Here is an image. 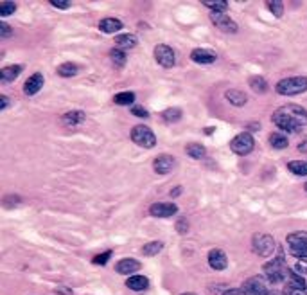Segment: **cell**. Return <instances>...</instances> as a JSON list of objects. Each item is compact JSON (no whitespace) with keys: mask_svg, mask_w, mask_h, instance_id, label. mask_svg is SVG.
I'll return each instance as SVG.
<instances>
[{"mask_svg":"<svg viewBox=\"0 0 307 295\" xmlns=\"http://www.w3.org/2000/svg\"><path fill=\"white\" fill-rule=\"evenodd\" d=\"M273 122L288 133H298L307 126V110L298 104H286L273 112Z\"/></svg>","mask_w":307,"mask_h":295,"instance_id":"obj_1","label":"cell"},{"mask_svg":"<svg viewBox=\"0 0 307 295\" xmlns=\"http://www.w3.org/2000/svg\"><path fill=\"white\" fill-rule=\"evenodd\" d=\"M280 96H298L307 90V78L305 76H293V78L280 79L275 87Z\"/></svg>","mask_w":307,"mask_h":295,"instance_id":"obj_2","label":"cell"},{"mask_svg":"<svg viewBox=\"0 0 307 295\" xmlns=\"http://www.w3.org/2000/svg\"><path fill=\"white\" fill-rule=\"evenodd\" d=\"M131 140L137 146L144 148V150H151L157 146V137H155L153 130L146 124H137L131 130Z\"/></svg>","mask_w":307,"mask_h":295,"instance_id":"obj_3","label":"cell"},{"mask_svg":"<svg viewBox=\"0 0 307 295\" xmlns=\"http://www.w3.org/2000/svg\"><path fill=\"white\" fill-rule=\"evenodd\" d=\"M288 245H289V254L295 258L302 259L307 258V230H296L288 236Z\"/></svg>","mask_w":307,"mask_h":295,"instance_id":"obj_4","label":"cell"},{"mask_svg":"<svg viewBox=\"0 0 307 295\" xmlns=\"http://www.w3.org/2000/svg\"><path fill=\"white\" fill-rule=\"evenodd\" d=\"M253 148H255V140H253V137L250 135L248 132L235 135L230 142V150L235 155H241V157L250 155V153L253 152Z\"/></svg>","mask_w":307,"mask_h":295,"instance_id":"obj_5","label":"cell"},{"mask_svg":"<svg viewBox=\"0 0 307 295\" xmlns=\"http://www.w3.org/2000/svg\"><path fill=\"white\" fill-rule=\"evenodd\" d=\"M252 245H253V252L257 256H260V258H268V256H271L277 250V243H275V240L270 234H255Z\"/></svg>","mask_w":307,"mask_h":295,"instance_id":"obj_6","label":"cell"},{"mask_svg":"<svg viewBox=\"0 0 307 295\" xmlns=\"http://www.w3.org/2000/svg\"><path fill=\"white\" fill-rule=\"evenodd\" d=\"M153 54H155V59H157V63L160 67H164V69H171V67H174V63H176L174 51H172L167 44H158L157 47H155Z\"/></svg>","mask_w":307,"mask_h":295,"instance_id":"obj_7","label":"cell"},{"mask_svg":"<svg viewBox=\"0 0 307 295\" xmlns=\"http://www.w3.org/2000/svg\"><path fill=\"white\" fill-rule=\"evenodd\" d=\"M286 270L288 268H284V258L282 256H278L277 259L264 265V273H266V277L271 283H280L286 277Z\"/></svg>","mask_w":307,"mask_h":295,"instance_id":"obj_8","label":"cell"},{"mask_svg":"<svg viewBox=\"0 0 307 295\" xmlns=\"http://www.w3.org/2000/svg\"><path fill=\"white\" fill-rule=\"evenodd\" d=\"M210 20H212V24L221 31V33H228V34L237 33V24H235L228 15H225V13H212V15H210Z\"/></svg>","mask_w":307,"mask_h":295,"instance_id":"obj_9","label":"cell"},{"mask_svg":"<svg viewBox=\"0 0 307 295\" xmlns=\"http://www.w3.org/2000/svg\"><path fill=\"white\" fill-rule=\"evenodd\" d=\"M243 291H245V295H270L268 293L266 283L259 276H253L250 279H246L245 284H243Z\"/></svg>","mask_w":307,"mask_h":295,"instance_id":"obj_10","label":"cell"},{"mask_svg":"<svg viewBox=\"0 0 307 295\" xmlns=\"http://www.w3.org/2000/svg\"><path fill=\"white\" fill-rule=\"evenodd\" d=\"M178 213V207L169 202H158L149 207V214L155 218H171Z\"/></svg>","mask_w":307,"mask_h":295,"instance_id":"obj_11","label":"cell"},{"mask_svg":"<svg viewBox=\"0 0 307 295\" xmlns=\"http://www.w3.org/2000/svg\"><path fill=\"white\" fill-rule=\"evenodd\" d=\"M43 83H45V78L41 72H34L33 76H29V79H27L26 85H24L26 96H36V94L43 89Z\"/></svg>","mask_w":307,"mask_h":295,"instance_id":"obj_12","label":"cell"},{"mask_svg":"<svg viewBox=\"0 0 307 295\" xmlns=\"http://www.w3.org/2000/svg\"><path fill=\"white\" fill-rule=\"evenodd\" d=\"M174 157L171 155H158L157 159L153 160V170L157 171L158 175H167L172 171L174 167Z\"/></svg>","mask_w":307,"mask_h":295,"instance_id":"obj_13","label":"cell"},{"mask_svg":"<svg viewBox=\"0 0 307 295\" xmlns=\"http://www.w3.org/2000/svg\"><path fill=\"white\" fill-rule=\"evenodd\" d=\"M209 265L214 270H225L228 266V259L221 248H212L209 252Z\"/></svg>","mask_w":307,"mask_h":295,"instance_id":"obj_14","label":"cell"},{"mask_svg":"<svg viewBox=\"0 0 307 295\" xmlns=\"http://www.w3.org/2000/svg\"><path fill=\"white\" fill-rule=\"evenodd\" d=\"M190 59L194 63H200V65H210V63L216 61V54L209 49H194L190 52Z\"/></svg>","mask_w":307,"mask_h":295,"instance_id":"obj_15","label":"cell"},{"mask_svg":"<svg viewBox=\"0 0 307 295\" xmlns=\"http://www.w3.org/2000/svg\"><path fill=\"white\" fill-rule=\"evenodd\" d=\"M84 119H86V114L81 110H72V112H67L65 115L61 117V122L63 126H67V128H76V126L83 124Z\"/></svg>","mask_w":307,"mask_h":295,"instance_id":"obj_16","label":"cell"},{"mask_svg":"<svg viewBox=\"0 0 307 295\" xmlns=\"http://www.w3.org/2000/svg\"><path fill=\"white\" fill-rule=\"evenodd\" d=\"M139 268H140V263L133 258H124L115 265L117 273H122V276H131V273H135Z\"/></svg>","mask_w":307,"mask_h":295,"instance_id":"obj_17","label":"cell"},{"mask_svg":"<svg viewBox=\"0 0 307 295\" xmlns=\"http://www.w3.org/2000/svg\"><path fill=\"white\" fill-rule=\"evenodd\" d=\"M126 286H128L129 290L140 293V291L147 290V286H149V279H147L146 276H129L128 279H126Z\"/></svg>","mask_w":307,"mask_h":295,"instance_id":"obj_18","label":"cell"},{"mask_svg":"<svg viewBox=\"0 0 307 295\" xmlns=\"http://www.w3.org/2000/svg\"><path fill=\"white\" fill-rule=\"evenodd\" d=\"M99 29L106 34L119 33V31L122 29V22L119 18H114V16H108V18H102L101 22H99Z\"/></svg>","mask_w":307,"mask_h":295,"instance_id":"obj_19","label":"cell"},{"mask_svg":"<svg viewBox=\"0 0 307 295\" xmlns=\"http://www.w3.org/2000/svg\"><path fill=\"white\" fill-rule=\"evenodd\" d=\"M286 284H289V286L295 288V290H302V291L307 288V283L303 281V277L291 268L286 270Z\"/></svg>","mask_w":307,"mask_h":295,"instance_id":"obj_20","label":"cell"},{"mask_svg":"<svg viewBox=\"0 0 307 295\" xmlns=\"http://www.w3.org/2000/svg\"><path fill=\"white\" fill-rule=\"evenodd\" d=\"M225 97H227V101H230V104H234V107H237V108L245 107V104L248 103V96H246V92H243V90H239V89L227 90Z\"/></svg>","mask_w":307,"mask_h":295,"instance_id":"obj_21","label":"cell"},{"mask_svg":"<svg viewBox=\"0 0 307 295\" xmlns=\"http://www.w3.org/2000/svg\"><path fill=\"white\" fill-rule=\"evenodd\" d=\"M20 72H22V65H9V67H4V69L0 70V81H2V83H11V81H15V79L20 76Z\"/></svg>","mask_w":307,"mask_h":295,"instance_id":"obj_22","label":"cell"},{"mask_svg":"<svg viewBox=\"0 0 307 295\" xmlns=\"http://www.w3.org/2000/svg\"><path fill=\"white\" fill-rule=\"evenodd\" d=\"M115 44L119 45V49L121 51H124V49H133L137 47V36L135 34H119L117 38H115Z\"/></svg>","mask_w":307,"mask_h":295,"instance_id":"obj_23","label":"cell"},{"mask_svg":"<svg viewBox=\"0 0 307 295\" xmlns=\"http://www.w3.org/2000/svg\"><path fill=\"white\" fill-rule=\"evenodd\" d=\"M77 72H79V67L72 61L61 63V65L58 67V74L61 76V78H74Z\"/></svg>","mask_w":307,"mask_h":295,"instance_id":"obj_24","label":"cell"},{"mask_svg":"<svg viewBox=\"0 0 307 295\" xmlns=\"http://www.w3.org/2000/svg\"><path fill=\"white\" fill-rule=\"evenodd\" d=\"M201 4L212 9V13H225L228 8V0H201Z\"/></svg>","mask_w":307,"mask_h":295,"instance_id":"obj_25","label":"cell"},{"mask_svg":"<svg viewBox=\"0 0 307 295\" xmlns=\"http://www.w3.org/2000/svg\"><path fill=\"white\" fill-rule=\"evenodd\" d=\"M270 144L275 148V150H284V148H288V144H289L288 135H284V133H280V132H273L270 135Z\"/></svg>","mask_w":307,"mask_h":295,"instance_id":"obj_26","label":"cell"},{"mask_svg":"<svg viewBox=\"0 0 307 295\" xmlns=\"http://www.w3.org/2000/svg\"><path fill=\"white\" fill-rule=\"evenodd\" d=\"M288 170L296 177H307V162L305 160H291L288 162Z\"/></svg>","mask_w":307,"mask_h":295,"instance_id":"obj_27","label":"cell"},{"mask_svg":"<svg viewBox=\"0 0 307 295\" xmlns=\"http://www.w3.org/2000/svg\"><path fill=\"white\" fill-rule=\"evenodd\" d=\"M185 153L189 157H192V159H203V157L207 155L205 148L201 146V144H196V142L187 144V146H185Z\"/></svg>","mask_w":307,"mask_h":295,"instance_id":"obj_28","label":"cell"},{"mask_svg":"<svg viewBox=\"0 0 307 295\" xmlns=\"http://www.w3.org/2000/svg\"><path fill=\"white\" fill-rule=\"evenodd\" d=\"M248 83H250V89L255 90L257 94H264L268 90V83L262 76H252Z\"/></svg>","mask_w":307,"mask_h":295,"instance_id":"obj_29","label":"cell"},{"mask_svg":"<svg viewBox=\"0 0 307 295\" xmlns=\"http://www.w3.org/2000/svg\"><path fill=\"white\" fill-rule=\"evenodd\" d=\"M114 103L119 107H129V104L135 103V94L133 92H121L114 97Z\"/></svg>","mask_w":307,"mask_h":295,"instance_id":"obj_30","label":"cell"},{"mask_svg":"<svg viewBox=\"0 0 307 295\" xmlns=\"http://www.w3.org/2000/svg\"><path fill=\"white\" fill-rule=\"evenodd\" d=\"M162 248H164V243H162V241H149V243H146L142 247V254L151 258V256H157Z\"/></svg>","mask_w":307,"mask_h":295,"instance_id":"obj_31","label":"cell"},{"mask_svg":"<svg viewBox=\"0 0 307 295\" xmlns=\"http://www.w3.org/2000/svg\"><path fill=\"white\" fill-rule=\"evenodd\" d=\"M162 119L165 122H178L182 119V110L180 108H167L165 112H162Z\"/></svg>","mask_w":307,"mask_h":295,"instance_id":"obj_32","label":"cell"},{"mask_svg":"<svg viewBox=\"0 0 307 295\" xmlns=\"http://www.w3.org/2000/svg\"><path fill=\"white\" fill-rule=\"evenodd\" d=\"M110 58H112V61H114V65L117 67V69H121V67L126 65V54H124V51H121V49H112Z\"/></svg>","mask_w":307,"mask_h":295,"instance_id":"obj_33","label":"cell"},{"mask_svg":"<svg viewBox=\"0 0 307 295\" xmlns=\"http://www.w3.org/2000/svg\"><path fill=\"white\" fill-rule=\"evenodd\" d=\"M268 8H270V11L273 13L277 18H282V13H284V2H280V0H270V2H268Z\"/></svg>","mask_w":307,"mask_h":295,"instance_id":"obj_34","label":"cell"},{"mask_svg":"<svg viewBox=\"0 0 307 295\" xmlns=\"http://www.w3.org/2000/svg\"><path fill=\"white\" fill-rule=\"evenodd\" d=\"M15 11H16V4H15V2H2V4H0V16H2V18H6V16L13 15Z\"/></svg>","mask_w":307,"mask_h":295,"instance_id":"obj_35","label":"cell"},{"mask_svg":"<svg viewBox=\"0 0 307 295\" xmlns=\"http://www.w3.org/2000/svg\"><path fill=\"white\" fill-rule=\"evenodd\" d=\"M112 258V250H106V252H102V254H99V256H95L94 259H92V263L94 265H101V266H104L108 263V259Z\"/></svg>","mask_w":307,"mask_h":295,"instance_id":"obj_36","label":"cell"},{"mask_svg":"<svg viewBox=\"0 0 307 295\" xmlns=\"http://www.w3.org/2000/svg\"><path fill=\"white\" fill-rule=\"evenodd\" d=\"M295 272L300 273V276H307V258H302V259H298V261H296Z\"/></svg>","mask_w":307,"mask_h":295,"instance_id":"obj_37","label":"cell"},{"mask_svg":"<svg viewBox=\"0 0 307 295\" xmlns=\"http://www.w3.org/2000/svg\"><path fill=\"white\" fill-rule=\"evenodd\" d=\"M131 114L137 115V117H140V119H147V117H149V112H147L144 107H139V104H133V107H131Z\"/></svg>","mask_w":307,"mask_h":295,"instance_id":"obj_38","label":"cell"},{"mask_svg":"<svg viewBox=\"0 0 307 295\" xmlns=\"http://www.w3.org/2000/svg\"><path fill=\"white\" fill-rule=\"evenodd\" d=\"M51 4L58 9H69L72 2H70V0H51Z\"/></svg>","mask_w":307,"mask_h":295,"instance_id":"obj_39","label":"cell"},{"mask_svg":"<svg viewBox=\"0 0 307 295\" xmlns=\"http://www.w3.org/2000/svg\"><path fill=\"white\" fill-rule=\"evenodd\" d=\"M11 33H13V29L8 26V24L0 22V36H2V38H9V36H11Z\"/></svg>","mask_w":307,"mask_h":295,"instance_id":"obj_40","label":"cell"},{"mask_svg":"<svg viewBox=\"0 0 307 295\" xmlns=\"http://www.w3.org/2000/svg\"><path fill=\"white\" fill-rule=\"evenodd\" d=\"M176 229H178L180 234L187 233V229H189V221H187L185 218H180V221H178V225H176Z\"/></svg>","mask_w":307,"mask_h":295,"instance_id":"obj_41","label":"cell"},{"mask_svg":"<svg viewBox=\"0 0 307 295\" xmlns=\"http://www.w3.org/2000/svg\"><path fill=\"white\" fill-rule=\"evenodd\" d=\"M284 295H307L305 291L302 290H295V288H291L289 284H286L284 286Z\"/></svg>","mask_w":307,"mask_h":295,"instance_id":"obj_42","label":"cell"},{"mask_svg":"<svg viewBox=\"0 0 307 295\" xmlns=\"http://www.w3.org/2000/svg\"><path fill=\"white\" fill-rule=\"evenodd\" d=\"M223 295H245V291H243V288H232V290H227Z\"/></svg>","mask_w":307,"mask_h":295,"instance_id":"obj_43","label":"cell"},{"mask_svg":"<svg viewBox=\"0 0 307 295\" xmlns=\"http://www.w3.org/2000/svg\"><path fill=\"white\" fill-rule=\"evenodd\" d=\"M56 293H59V295H72L74 291L70 290V288H63V286H59V288H56Z\"/></svg>","mask_w":307,"mask_h":295,"instance_id":"obj_44","label":"cell"},{"mask_svg":"<svg viewBox=\"0 0 307 295\" xmlns=\"http://www.w3.org/2000/svg\"><path fill=\"white\" fill-rule=\"evenodd\" d=\"M8 104H9L8 96H0V110H6V108H8Z\"/></svg>","mask_w":307,"mask_h":295,"instance_id":"obj_45","label":"cell"},{"mask_svg":"<svg viewBox=\"0 0 307 295\" xmlns=\"http://www.w3.org/2000/svg\"><path fill=\"white\" fill-rule=\"evenodd\" d=\"M298 150H300L302 153H307V139H303L302 142L298 144Z\"/></svg>","mask_w":307,"mask_h":295,"instance_id":"obj_46","label":"cell"},{"mask_svg":"<svg viewBox=\"0 0 307 295\" xmlns=\"http://www.w3.org/2000/svg\"><path fill=\"white\" fill-rule=\"evenodd\" d=\"M180 193H182V187H176L174 191H171V196H178Z\"/></svg>","mask_w":307,"mask_h":295,"instance_id":"obj_47","label":"cell"},{"mask_svg":"<svg viewBox=\"0 0 307 295\" xmlns=\"http://www.w3.org/2000/svg\"><path fill=\"white\" fill-rule=\"evenodd\" d=\"M182 295H196V293H182Z\"/></svg>","mask_w":307,"mask_h":295,"instance_id":"obj_48","label":"cell"},{"mask_svg":"<svg viewBox=\"0 0 307 295\" xmlns=\"http://www.w3.org/2000/svg\"><path fill=\"white\" fill-rule=\"evenodd\" d=\"M303 189H305V191H307V182H305V185H303Z\"/></svg>","mask_w":307,"mask_h":295,"instance_id":"obj_49","label":"cell"}]
</instances>
